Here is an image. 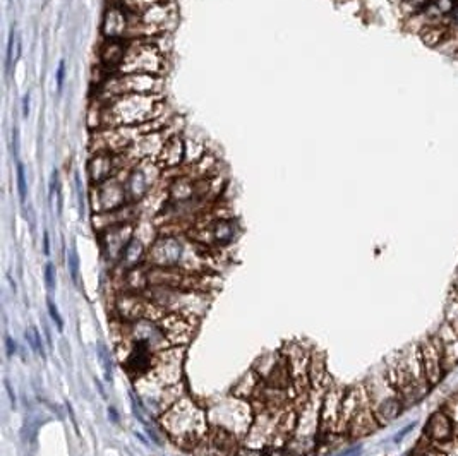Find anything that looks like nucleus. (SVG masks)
Segmentation results:
<instances>
[{"mask_svg":"<svg viewBox=\"0 0 458 456\" xmlns=\"http://www.w3.org/2000/svg\"><path fill=\"white\" fill-rule=\"evenodd\" d=\"M91 204L95 213H108L124 208L129 204L128 194H125L124 179L116 175L105 182L93 186Z\"/></svg>","mask_w":458,"mask_h":456,"instance_id":"nucleus-12","label":"nucleus"},{"mask_svg":"<svg viewBox=\"0 0 458 456\" xmlns=\"http://www.w3.org/2000/svg\"><path fill=\"white\" fill-rule=\"evenodd\" d=\"M150 245H151L150 242H146L138 232H134V237L130 239L128 248L124 250V254H122L121 261H118L121 268L124 271H129L133 268H138V266L145 265Z\"/></svg>","mask_w":458,"mask_h":456,"instance_id":"nucleus-23","label":"nucleus"},{"mask_svg":"<svg viewBox=\"0 0 458 456\" xmlns=\"http://www.w3.org/2000/svg\"><path fill=\"white\" fill-rule=\"evenodd\" d=\"M128 47H129V40H124V38L105 40L104 47H101V52H100L101 65H104L105 69H108L110 72L118 71V67H121L125 59Z\"/></svg>","mask_w":458,"mask_h":456,"instance_id":"nucleus-22","label":"nucleus"},{"mask_svg":"<svg viewBox=\"0 0 458 456\" xmlns=\"http://www.w3.org/2000/svg\"><path fill=\"white\" fill-rule=\"evenodd\" d=\"M308 377L313 391L328 389L326 386H328V383H331V377L328 374V365H326V355L323 352L313 350V353H311Z\"/></svg>","mask_w":458,"mask_h":456,"instance_id":"nucleus-24","label":"nucleus"},{"mask_svg":"<svg viewBox=\"0 0 458 456\" xmlns=\"http://www.w3.org/2000/svg\"><path fill=\"white\" fill-rule=\"evenodd\" d=\"M435 340L440 345L441 357H443V367L447 376L453 369L458 367V335L449 328V324L443 321L435 335Z\"/></svg>","mask_w":458,"mask_h":456,"instance_id":"nucleus-20","label":"nucleus"},{"mask_svg":"<svg viewBox=\"0 0 458 456\" xmlns=\"http://www.w3.org/2000/svg\"><path fill=\"white\" fill-rule=\"evenodd\" d=\"M410 456H445V453H443V451H437V450H435V447H432L431 445H429V443L426 441V439L420 438L419 446L415 447L414 453H412Z\"/></svg>","mask_w":458,"mask_h":456,"instance_id":"nucleus-31","label":"nucleus"},{"mask_svg":"<svg viewBox=\"0 0 458 456\" xmlns=\"http://www.w3.org/2000/svg\"><path fill=\"white\" fill-rule=\"evenodd\" d=\"M113 307H116V318L128 324L141 321V319L160 321L163 316L167 314L157 304L150 301L145 291H121L117 295Z\"/></svg>","mask_w":458,"mask_h":456,"instance_id":"nucleus-7","label":"nucleus"},{"mask_svg":"<svg viewBox=\"0 0 458 456\" xmlns=\"http://www.w3.org/2000/svg\"><path fill=\"white\" fill-rule=\"evenodd\" d=\"M108 415H110V417H112V421H113V422H117V421H118V415H117V412H116V408H108Z\"/></svg>","mask_w":458,"mask_h":456,"instance_id":"nucleus-45","label":"nucleus"},{"mask_svg":"<svg viewBox=\"0 0 458 456\" xmlns=\"http://www.w3.org/2000/svg\"><path fill=\"white\" fill-rule=\"evenodd\" d=\"M184 357H186V347H170L167 350L157 353L155 367L146 376L162 386L181 384L184 372Z\"/></svg>","mask_w":458,"mask_h":456,"instance_id":"nucleus-10","label":"nucleus"},{"mask_svg":"<svg viewBox=\"0 0 458 456\" xmlns=\"http://www.w3.org/2000/svg\"><path fill=\"white\" fill-rule=\"evenodd\" d=\"M18 150H19V138H18V129H12V151H14V155H18Z\"/></svg>","mask_w":458,"mask_h":456,"instance_id":"nucleus-41","label":"nucleus"},{"mask_svg":"<svg viewBox=\"0 0 458 456\" xmlns=\"http://www.w3.org/2000/svg\"><path fill=\"white\" fill-rule=\"evenodd\" d=\"M117 160L118 153H110V151L91 153L88 163V175L93 186H98V184L112 179V177L117 175L118 170H122V167L117 165Z\"/></svg>","mask_w":458,"mask_h":456,"instance_id":"nucleus-18","label":"nucleus"},{"mask_svg":"<svg viewBox=\"0 0 458 456\" xmlns=\"http://www.w3.org/2000/svg\"><path fill=\"white\" fill-rule=\"evenodd\" d=\"M364 386H366L367 396H369L371 406H373L374 417L379 427L393 424L396 418L405 412L403 401L400 400L393 384L388 379L386 372L371 377Z\"/></svg>","mask_w":458,"mask_h":456,"instance_id":"nucleus-6","label":"nucleus"},{"mask_svg":"<svg viewBox=\"0 0 458 456\" xmlns=\"http://www.w3.org/2000/svg\"><path fill=\"white\" fill-rule=\"evenodd\" d=\"M264 381L261 379V376L256 371H249L245 372L242 377L234 384L232 388L230 394L232 396L239 398V400H245V401H252L259 394L261 388H263Z\"/></svg>","mask_w":458,"mask_h":456,"instance_id":"nucleus-25","label":"nucleus"},{"mask_svg":"<svg viewBox=\"0 0 458 456\" xmlns=\"http://www.w3.org/2000/svg\"><path fill=\"white\" fill-rule=\"evenodd\" d=\"M125 338L133 347L145 348L153 353H160L170 348L169 340L158 321L141 319L136 323H125Z\"/></svg>","mask_w":458,"mask_h":456,"instance_id":"nucleus-11","label":"nucleus"},{"mask_svg":"<svg viewBox=\"0 0 458 456\" xmlns=\"http://www.w3.org/2000/svg\"><path fill=\"white\" fill-rule=\"evenodd\" d=\"M130 31V11L128 7L112 6L108 7L101 23V33L107 40L124 38L129 40Z\"/></svg>","mask_w":458,"mask_h":456,"instance_id":"nucleus-17","label":"nucleus"},{"mask_svg":"<svg viewBox=\"0 0 458 456\" xmlns=\"http://www.w3.org/2000/svg\"><path fill=\"white\" fill-rule=\"evenodd\" d=\"M158 324L165 333L170 347H187L194 338L196 328H198V321H192L186 316L175 314V312H167Z\"/></svg>","mask_w":458,"mask_h":456,"instance_id":"nucleus-14","label":"nucleus"},{"mask_svg":"<svg viewBox=\"0 0 458 456\" xmlns=\"http://www.w3.org/2000/svg\"><path fill=\"white\" fill-rule=\"evenodd\" d=\"M281 359V352H269V353H264L263 357H259V359L256 360V364L252 365V371H256L257 374L261 376V379H267V377L272 374L273 369L277 367V364L280 362Z\"/></svg>","mask_w":458,"mask_h":456,"instance_id":"nucleus-26","label":"nucleus"},{"mask_svg":"<svg viewBox=\"0 0 458 456\" xmlns=\"http://www.w3.org/2000/svg\"><path fill=\"white\" fill-rule=\"evenodd\" d=\"M376 429H379V424L374 417L369 396H367V400L361 405V408H359L354 417H352L349 426H347L345 434L350 441H355V439H362L366 438V435L373 434Z\"/></svg>","mask_w":458,"mask_h":456,"instance_id":"nucleus-19","label":"nucleus"},{"mask_svg":"<svg viewBox=\"0 0 458 456\" xmlns=\"http://www.w3.org/2000/svg\"><path fill=\"white\" fill-rule=\"evenodd\" d=\"M30 106H31V94L24 93V96H23V117L24 118H28V115H30Z\"/></svg>","mask_w":458,"mask_h":456,"instance_id":"nucleus-40","label":"nucleus"},{"mask_svg":"<svg viewBox=\"0 0 458 456\" xmlns=\"http://www.w3.org/2000/svg\"><path fill=\"white\" fill-rule=\"evenodd\" d=\"M162 168H177L182 163H186V139L181 134H172L167 139L165 146H163L160 156L157 160Z\"/></svg>","mask_w":458,"mask_h":456,"instance_id":"nucleus-21","label":"nucleus"},{"mask_svg":"<svg viewBox=\"0 0 458 456\" xmlns=\"http://www.w3.org/2000/svg\"><path fill=\"white\" fill-rule=\"evenodd\" d=\"M43 274H45V285H47V289L50 290V291L55 290V285H57V280H55L57 271H55V266L52 265V262H47V266H45Z\"/></svg>","mask_w":458,"mask_h":456,"instance_id":"nucleus-33","label":"nucleus"},{"mask_svg":"<svg viewBox=\"0 0 458 456\" xmlns=\"http://www.w3.org/2000/svg\"><path fill=\"white\" fill-rule=\"evenodd\" d=\"M14 42H18V38H16V30H14V28H11L9 40H7V52H6V74H9L11 69H12V65L16 64Z\"/></svg>","mask_w":458,"mask_h":456,"instance_id":"nucleus-28","label":"nucleus"},{"mask_svg":"<svg viewBox=\"0 0 458 456\" xmlns=\"http://www.w3.org/2000/svg\"><path fill=\"white\" fill-rule=\"evenodd\" d=\"M6 350H7V357H12L16 352H18V345H16V342L9 335H6Z\"/></svg>","mask_w":458,"mask_h":456,"instance_id":"nucleus-39","label":"nucleus"},{"mask_svg":"<svg viewBox=\"0 0 458 456\" xmlns=\"http://www.w3.org/2000/svg\"><path fill=\"white\" fill-rule=\"evenodd\" d=\"M43 252L47 254V256L50 254V237H48L47 232L43 233Z\"/></svg>","mask_w":458,"mask_h":456,"instance_id":"nucleus-43","label":"nucleus"},{"mask_svg":"<svg viewBox=\"0 0 458 456\" xmlns=\"http://www.w3.org/2000/svg\"><path fill=\"white\" fill-rule=\"evenodd\" d=\"M67 268L69 273H71L72 282L77 283V278H79V256H77L76 249H71L67 254Z\"/></svg>","mask_w":458,"mask_h":456,"instance_id":"nucleus-32","label":"nucleus"},{"mask_svg":"<svg viewBox=\"0 0 458 456\" xmlns=\"http://www.w3.org/2000/svg\"><path fill=\"white\" fill-rule=\"evenodd\" d=\"M264 456H292L289 453L287 446H267L264 447Z\"/></svg>","mask_w":458,"mask_h":456,"instance_id":"nucleus-38","label":"nucleus"},{"mask_svg":"<svg viewBox=\"0 0 458 456\" xmlns=\"http://www.w3.org/2000/svg\"><path fill=\"white\" fill-rule=\"evenodd\" d=\"M64 81H65V60L62 59L59 62V67H57L55 74V84H57V93H62L64 89Z\"/></svg>","mask_w":458,"mask_h":456,"instance_id":"nucleus-35","label":"nucleus"},{"mask_svg":"<svg viewBox=\"0 0 458 456\" xmlns=\"http://www.w3.org/2000/svg\"><path fill=\"white\" fill-rule=\"evenodd\" d=\"M452 26L458 28V6L455 7V11H453V14H452Z\"/></svg>","mask_w":458,"mask_h":456,"instance_id":"nucleus-44","label":"nucleus"},{"mask_svg":"<svg viewBox=\"0 0 458 456\" xmlns=\"http://www.w3.org/2000/svg\"><path fill=\"white\" fill-rule=\"evenodd\" d=\"M16 175H18L19 201L24 204L26 203V196H28V182H26V170H24V165L21 162H18V165H16Z\"/></svg>","mask_w":458,"mask_h":456,"instance_id":"nucleus-27","label":"nucleus"},{"mask_svg":"<svg viewBox=\"0 0 458 456\" xmlns=\"http://www.w3.org/2000/svg\"><path fill=\"white\" fill-rule=\"evenodd\" d=\"M98 355H100V359H101V365H104L105 372H107V377L110 379V374H112V365L108 364L110 353H108L107 348L104 347V345H100V348H98Z\"/></svg>","mask_w":458,"mask_h":456,"instance_id":"nucleus-37","label":"nucleus"},{"mask_svg":"<svg viewBox=\"0 0 458 456\" xmlns=\"http://www.w3.org/2000/svg\"><path fill=\"white\" fill-rule=\"evenodd\" d=\"M4 384H6V391H7V394H9V398H11V405L16 406V394H14V391H12L9 381L6 379V381H4Z\"/></svg>","mask_w":458,"mask_h":456,"instance_id":"nucleus-42","label":"nucleus"},{"mask_svg":"<svg viewBox=\"0 0 458 456\" xmlns=\"http://www.w3.org/2000/svg\"><path fill=\"white\" fill-rule=\"evenodd\" d=\"M441 408L447 410V412L449 413V417L453 418V424H455L457 435H458V393L453 394V396H449L448 400L441 405Z\"/></svg>","mask_w":458,"mask_h":456,"instance_id":"nucleus-29","label":"nucleus"},{"mask_svg":"<svg viewBox=\"0 0 458 456\" xmlns=\"http://www.w3.org/2000/svg\"><path fill=\"white\" fill-rule=\"evenodd\" d=\"M162 110V94H122V96L100 100L89 109L88 126L91 129L107 127L139 126L157 121Z\"/></svg>","mask_w":458,"mask_h":456,"instance_id":"nucleus-1","label":"nucleus"},{"mask_svg":"<svg viewBox=\"0 0 458 456\" xmlns=\"http://www.w3.org/2000/svg\"><path fill=\"white\" fill-rule=\"evenodd\" d=\"M208 422L210 426L222 427V429L230 430L239 439H244L251 429L252 421H255V408L249 401L239 400L232 396L230 400H222L220 404L211 405L206 410Z\"/></svg>","mask_w":458,"mask_h":456,"instance_id":"nucleus-5","label":"nucleus"},{"mask_svg":"<svg viewBox=\"0 0 458 456\" xmlns=\"http://www.w3.org/2000/svg\"><path fill=\"white\" fill-rule=\"evenodd\" d=\"M396 357L398 359H395L393 362H388L386 376L398 393L400 400L403 401L405 410H408L428 396L431 386L426 379L419 348L415 345L396 353Z\"/></svg>","mask_w":458,"mask_h":456,"instance_id":"nucleus-3","label":"nucleus"},{"mask_svg":"<svg viewBox=\"0 0 458 456\" xmlns=\"http://www.w3.org/2000/svg\"><path fill=\"white\" fill-rule=\"evenodd\" d=\"M160 2H167V0H122L124 7H128V9L136 11V12L148 9V7L155 6V4H160Z\"/></svg>","mask_w":458,"mask_h":456,"instance_id":"nucleus-30","label":"nucleus"},{"mask_svg":"<svg viewBox=\"0 0 458 456\" xmlns=\"http://www.w3.org/2000/svg\"><path fill=\"white\" fill-rule=\"evenodd\" d=\"M343 394H345V389L338 388V386H330L323 394L320 439L325 438V435L338 433Z\"/></svg>","mask_w":458,"mask_h":456,"instance_id":"nucleus-16","label":"nucleus"},{"mask_svg":"<svg viewBox=\"0 0 458 456\" xmlns=\"http://www.w3.org/2000/svg\"><path fill=\"white\" fill-rule=\"evenodd\" d=\"M423 438L435 450L448 453L457 445L458 435L453 418L445 408H437L426 418V424L423 427Z\"/></svg>","mask_w":458,"mask_h":456,"instance_id":"nucleus-9","label":"nucleus"},{"mask_svg":"<svg viewBox=\"0 0 458 456\" xmlns=\"http://www.w3.org/2000/svg\"><path fill=\"white\" fill-rule=\"evenodd\" d=\"M162 170L163 168L157 160H143L128 170L124 177V186L129 204L141 203L153 191L155 184L160 179Z\"/></svg>","mask_w":458,"mask_h":456,"instance_id":"nucleus-8","label":"nucleus"},{"mask_svg":"<svg viewBox=\"0 0 458 456\" xmlns=\"http://www.w3.org/2000/svg\"><path fill=\"white\" fill-rule=\"evenodd\" d=\"M235 456H264V450H261V447H252V446L242 445V446H239Z\"/></svg>","mask_w":458,"mask_h":456,"instance_id":"nucleus-36","label":"nucleus"},{"mask_svg":"<svg viewBox=\"0 0 458 456\" xmlns=\"http://www.w3.org/2000/svg\"><path fill=\"white\" fill-rule=\"evenodd\" d=\"M167 435L177 446L194 450L210 430L206 408L189 396H184L160 417Z\"/></svg>","mask_w":458,"mask_h":456,"instance_id":"nucleus-2","label":"nucleus"},{"mask_svg":"<svg viewBox=\"0 0 458 456\" xmlns=\"http://www.w3.org/2000/svg\"><path fill=\"white\" fill-rule=\"evenodd\" d=\"M47 309H48V314H50L52 321L57 324V328H59V330H64L62 316H60V312H59V309H57L55 302L52 301V299H47Z\"/></svg>","mask_w":458,"mask_h":456,"instance_id":"nucleus-34","label":"nucleus"},{"mask_svg":"<svg viewBox=\"0 0 458 456\" xmlns=\"http://www.w3.org/2000/svg\"><path fill=\"white\" fill-rule=\"evenodd\" d=\"M419 355H420V362H423V369L424 374H426V379L429 386L436 388L440 386L441 381L445 379L447 372H445L443 367V357H441V350L440 345L435 340V336H426L419 345Z\"/></svg>","mask_w":458,"mask_h":456,"instance_id":"nucleus-15","label":"nucleus"},{"mask_svg":"<svg viewBox=\"0 0 458 456\" xmlns=\"http://www.w3.org/2000/svg\"><path fill=\"white\" fill-rule=\"evenodd\" d=\"M165 52L157 38L129 40L125 59L118 67L121 74H155L162 76L165 71Z\"/></svg>","mask_w":458,"mask_h":456,"instance_id":"nucleus-4","label":"nucleus"},{"mask_svg":"<svg viewBox=\"0 0 458 456\" xmlns=\"http://www.w3.org/2000/svg\"><path fill=\"white\" fill-rule=\"evenodd\" d=\"M134 232H136L134 223L116 225V227H110L100 232V248L105 260L118 265L125 248L134 237Z\"/></svg>","mask_w":458,"mask_h":456,"instance_id":"nucleus-13","label":"nucleus"}]
</instances>
